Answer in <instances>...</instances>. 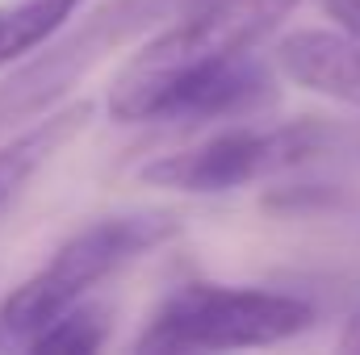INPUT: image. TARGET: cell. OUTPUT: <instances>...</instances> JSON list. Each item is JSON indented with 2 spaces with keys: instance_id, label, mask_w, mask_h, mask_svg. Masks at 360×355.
Returning <instances> with one entry per match:
<instances>
[{
  "instance_id": "obj_1",
  "label": "cell",
  "mask_w": 360,
  "mask_h": 355,
  "mask_svg": "<svg viewBox=\"0 0 360 355\" xmlns=\"http://www.w3.org/2000/svg\"><path fill=\"white\" fill-rule=\"evenodd\" d=\"M297 4L302 0H184L176 17L151 29L147 42L122 63L105 96V113L117 126L151 121L172 84L256 51Z\"/></svg>"
},
{
  "instance_id": "obj_2",
  "label": "cell",
  "mask_w": 360,
  "mask_h": 355,
  "mask_svg": "<svg viewBox=\"0 0 360 355\" xmlns=\"http://www.w3.org/2000/svg\"><path fill=\"white\" fill-rule=\"evenodd\" d=\"M176 234L180 217L168 209H126L89 222L51 255V264H42L0 301V347H25L63 309L84 301L96 284Z\"/></svg>"
},
{
  "instance_id": "obj_3",
  "label": "cell",
  "mask_w": 360,
  "mask_h": 355,
  "mask_svg": "<svg viewBox=\"0 0 360 355\" xmlns=\"http://www.w3.org/2000/svg\"><path fill=\"white\" fill-rule=\"evenodd\" d=\"M310 322H314V305L297 293L193 280L172 288L151 309V318L143 322V335L134 339V351H248V347L285 343L310 330Z\"/></svg>"
},
{
  "instance_id": "obj_4",
  "label": "cell",
  "mask_w": 360,
  "mask_h": 355,
  "mask_svg": "<svg viewBox=\"0 0 360 355\" xmlns=\"http://www.w3.org/2000/svg\"><path fill=\"white\" fill-rule=\"evenodd\" d=\"M180 4L184 0H101L76 25H63L38 51L17 59L0 80V138L63 105L113 51L160 29L180 13Z\"/></svg>"
},
{
  "instance_id": "obj_5",
  "label": "cell",
  "mask_w": 360,
  "mask_h": 355,
  "mask_svg": "<svg viewBox=\"0 0 360 355\" xmlns=\"http://www.w3.org/2000/svg\"><path fill=\"white\" fill-rule=\"evenodd\" d=\"M323 142H327V126L314 117L281 121V126H252V117H243L239 126L226 121L222 130L205 134L193 147L155 155L151 163L139 168V180L151 188L218 196L314 159Z\"/></svg>"
},
{
  "instance_id": "obj_6",
  "label": "cell",
  "mask_w": 360,
  "mask_h": 355,
  "mask_svg": "<svg viewBox=\"0 0 360 355\" xmlns=\"http://www.w3.org/2000/svg\"><path fill=\"white\" fill-rule=\"evenodd\" d=\"M272 67L276 76H285L297 88L360 109V38L340 25L289 29L272 46Z\"/></svg>"
},
{
  "instance_id": "obj_7",
  "label": "cell",
  "mask_w": 360,
  "mask_h": 355,
  "mask_svg": "<svg viewBox=\"0 0 360 355\" xmlns=\"http://www.w3.org/2000/svg\"><path fill=\"white\" fill-rule=\"evenodd\" d=\"M92 117H96L92 100H63L51 113H42L38 121L4 134L0 138V209L38 176L63 147H72L89 130Z\"/></svg>"
},
{
  "instance_id": "obj_8",
  "label": "cell",
  "mask_w": 360,
  "mask_h": 355,
  "mask_svg": "<svg viewBox=\"0 0 360 355\" xmlns=\"http://www.w3.org/2000/svg\"><path fill=\"white\" fill-rule=\"evenodd\" d=\"M84 0H4L0 4V67H13L55 38Z\"/></svg>"
},
{
  "instance_id": "obj_9",
  "label": "cell",
  "mask_w": 360,
  "mask_h": 355,
  "mask_svg": "<svg viewBox=\"0 0 360 355\" xmlns=\"http://www.w3.org/2000/svg\"><path fill=\"white\" fill-rule=\"evenodd\" d=\"M109 305H101V301H76L72 309H63L51 326H42L30 343H25V351L34 355H92L105 347V339H109Z\"/></svg>"
},
{
  "instance_id": "obj_10",
  "label": "cell",
  "mask_w": 360,
  "mask_h": 355,
  "mask_svg": "<svg viewBox=\"0 0 360 355\" xmlns=\"http://www.w3.org/2000/svg\"><path fill=\"white\" fill-rule=\"evenodd\" d=\"M323 8H327V17L340 29H348V34L360 38V0H323Z\"/></svg>"
},
{
  "instance_id": "obj_11",
  "label": "cell",
  "mask_w": 360,
  "mask_h": 355,
  "mask_svg": "<svg viewBox=\"0 0 360 355\" xmlns=\"http://www.w3.org/2000/svg\"><path fill=\"white\" fill-rule=\"evenodd\" d=\"M340 347H344V351H360V305L352 309V314H348V322H344Z\"/></svg>"
}]
</instances>
